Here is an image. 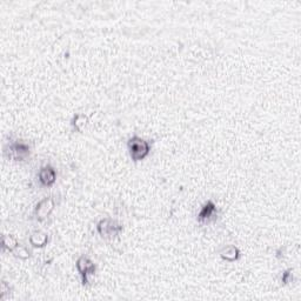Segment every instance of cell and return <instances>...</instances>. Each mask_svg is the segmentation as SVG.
<instances>
[{"instance_id":"9","label":"cell","mask_w":301,"mask_h":301,"mask_svg":"<svg viewBox=\"0 0 301 301\" xmlns=\"http://www.w3.org/2000/svg\"><path fill=\"white\" fill-rule=\"evenodd\" d=\"M220 258L227 263H234L240 258V251L234 245H228L220 251Z\"/></svg>"},{"instance_id":"2","label":"cell","mask_w":301,"mask_h":301,"mask_svg":"<svg viewBox=\"0 0 301 301\" xmlns=\"http://www.w3.org/2000/svg\"><path fill=\"white\" fill-rule=\"evenodd\" d=\"M124 230L123 225L120 222L111 218H104L97 224V232L103 239L112 240L122 233Z\"/></svg>"},{"instance_id":"6","label":"cell","mask_w":301,"mask_h":301,"mask_svg":"<svg viewBox=\"0 0 301 301\" xmlns=\"http://www.w3.org/2000/svg\"><path fill=\"white\" fill-rule=\"evenodd\" d=\"M218 217V208L217 205L214 204L212 200H207L202 205V207L199 211V213L197 215V220L199 224L201 225H206L209 224V222L214 221Z\"/></svg>"},{"instance_id":"11","label":"cell","mask_w":301,"mask_h":301,"mask_svg":"<svg viewBox=\"0 0 301 301\" xmlns=\"http://www.w3.org/2000/svg\"><path fill=\"white\" fill-rule=\"evenodd\" d=\"M1 246L4 251L13 253V252L17 250V247L19 246V243L17 238L13 237L12 234H4L1 238Z\"/></svg>"},{"instance_id":"5","label":"cell","mask_w":301,"mask_h":301,"mask_svg":"<svg viewBox=\"0 0 301 301\" xmlns=\"http://www.w3.org/2000/svg\"><path fill=\"white\" fill-rule=\"evenodd\" d=\"M55 208V199L53 197H46L41 199L40 201L35 205L33 215L38 222L45 221L52 214Z\"/></svg>"},{"instance_id":"8","label":"cell","mask_w":301,"mask_h":301,"mask_svg":"<svg viewBox=\"0 0 301 301\" xmlns=\"http://www.w3.org/2000/svg\"><path fill=\"white\" fill-rule=\"evenodd\" d=\"M29 245L34 248H42L45 247L48 243V234L42 231H34L32 232L28 238Z\"/></svg>"},{"instance_id":"14","label":"cell","mask_w":301,"mask_h":301,"mask_svg":"<svg viewBox=\"0 0 301 301\" xmlns=\"http://www.w3.org/2000/svg\"><path fill=\"white\" fill-rule=\"evenodd\" d=\"M9 285L6 283L5 280H2L1 281V293H0V299L1 300H4V299H6V297L8 296L9 294Z\"/></svg>"},{"instance_id":"10","label":"cell","mask_w":301,"mask_h":301,"mask_svg":"<svg viewBox=\"0 0 301 301\" xmlns=\"http://www.w3.org/2000/svg\"><path fill=\"white\" fill-rule=\"evenodd\" d=\"M87 125H88V117L86 116V114L77 113V114H74L73 118H72L71 126H72V130H73L74 132L83 133L84 130L87 127Z\"/></svg>"},{"instance_id":"13","label":"cell","mask_w":301,"mask_h":301,"mask_svg":"<svg viewBox=\"0 0 301 301\" xmlns=\"http://www.w3.org/2000/svg\"><path fill=\"white\" fill-rule=\"evenodd\" d=\"M281 281H283L284 285H287L293 281V270L292 268H289L283 273V277H281Z\"/></svg>"},{"instance_id":"3","label":"cell","mask_w":301,"mask_h":301,"mask_svg":"<svg viewBox=\"0 0 301 301\" xmlns=\"http://www.w3.org/2000/svg\"><path fill=\"white\" fill-rule=\"evenodd\" d=\"M5 153L7 154L8 159L14 161H25L31 155V147L22 140H14L6 146Z\"/></svg>"},{"instance_id":"7","label":"cell","mask_w":301,"mask_h":301,"mask_svg":"<svg viewBox=\"0 0 301 301\" xmlns=\"http://www.w3.org/2000/svg\"><path fill=\"white\" fill-rule=\"evenodd\" d=\"M38 179L41 186L44 187H52L57 181V171H55L53 166L45 165L39 169Z\"/></svg>"},{"instance_id":"1","label":"cell","mask_w":301,"mask_h":301,"mask_svg":"<svg viewBox=\"0 0 301 301\" xmlns=\"http://www.w3.org/2000/svg\"><path fill=\"white\" fill-rule=\"evenodd\" d=\"M127 149H129L131 159H132L134 162L142 161V160L149 156L150 152V143L144 138H140L138 136H133L132 138L129 139V142H127Z\"/></svg>"},{"instance_id":"12","label":"cell","mask_w":301,"mask_h":301,"mask_svg":"<svg viewBox=\"0 0 301 301\" xmlns=\"http://www.w3.org/2000/svg\"><path fill=\"white\" fill-rule=\"evenodd\" d=\"M12 254L20 260H27L31 258V252H29L25 246H21V245H19L17 250L13 252Z\"/></svg>"},{"instance_id":"4","label":"cell","mask_w":301,"mask_h":301,"mask_svg":"<svg viewBox=\"0 0 301 301\" xmlns=\"http://www.w3.org/2000/svg\"><path fill=\"white\" fill-rule=\"evenodd\" d=\"M75 267H77L78 273H79L80 279H81V284L84 285H88L90 283V277L94 276L96 273V264L93 263L90 258L86 257V255H80L78 258L77 263H75Z\"/></svg>"}]
</instances>
